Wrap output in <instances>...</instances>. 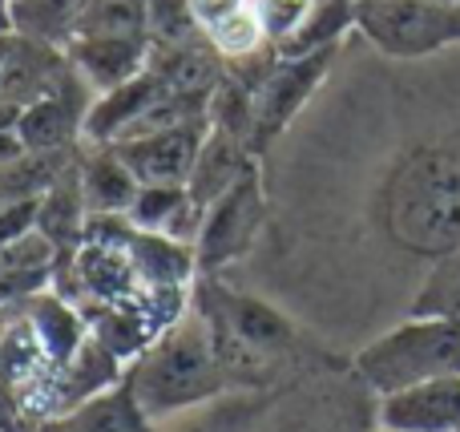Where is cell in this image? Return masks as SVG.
<instances>
[{
  "instance_id": "1f68e13d",
  "label": "cell",
  "mask_w": 460,
  "mask_h": 432,
  "mask_svg": "<svg viewBox=\"0 0 460 432\" xmlns=\"http://www.w3.org/2000/svg\"><path fill=\"white\" fill-rule=\"evenodd\" d=\"M0 432H4V428H0Z\"/></svg>"
},
{
  "instance_id": "30bf717a",
  "label": "cell",
  "mask_w": 460,
  "mask_h": 432,
  "mask_svg": "<svg viewBox=\"0 0 460 432\" xmlns=\"http://www.w3.org/2000/svg\"><path fill=\"white\" fill-rule=\"evenodd\" d=\"M207 134H210V118H194V121H182V126L158 129L150 137L118 142L113 150L134 170V178L142 186H186Z\"/></svg>"
},
{
  "instance_id": "83f0119b",
  "label": "cell",
  "mask_w": 460,
  "mask_h": 432,
  "mask_svg": "<svg viewBox=\"0 0 460 432\" xmlns=\"http://www.w3.org/2000/svg\"><path fill=\"white\" fill-rule=\"evenodd\" d=\"M0 37H16V16H13V0H0Z\"/></svg>"
},
{
  "instance_id": "4fadbf2b",
  "label": "cell",
  "mask_w": 460,
  "mask_h": 432,
  "mask_svg": "<svg viewBox=\"0 0 460 432\" xmlns=\"http://www.w3.org/2000/svg\"><path fill=\"white\" fill-rule=\"evenodd\" d=\"M150 69L174 97H186L202 110H210V97L226 77V61L202 32L190 40H178V45L150 48Z\"/></svg>"
},
{
  "instance_id": "7a4b0ae2",
  "label": "cell",
  "mask_w": 460,
  "mask_h": 432,
  "mask_svg": "<svg viewBox=\"0 0 460 432\" xmlns=\"http://www.w3.org/2000/svg\"><path fill=\"white\" fill-rule=\"evenodd\" d=\"M190 304L207 320L230 392H283L295 380L348 360L291 307L238 287L226 275H199Z\"/></svg>"
},
{
  "instance_id": "484cf974",
  "label": "cell",
  "mask_w": 460,
  "mask_h": 432,
  "mask_svg": "<svg viewBox=\"0 0 460 432\" xmlns=\"http://www.w3.org/2000/svg\"><path fill=\"white\" fill-rule=\"evenodd\" d=\"M311 0H254V13L262 21V32H267L270 45H283V40L295 37V29L303 24Z\"/></svg>"
},
{
  "instance_id": "d4e9b609",
  "label": "cell",
  "mask_w": 460,
  "mask_h": 432,
  "mask_svg": "<svg viewBox=\"0 0 460 432\" xmlns=\"http://www.w3.org/2000/svg\"><path fill=\"white\" fill-rule=\"evenodd\" d=\"M199 37L190 0H150V48Z\"/></svg>"
},
{
  "instance_id": "9c48e42d",
  "label": "cell",
  "mask_w": 460,
  "mask_h": 432,
  "mask_svg": "<svg viewBox=\"0 0 460 432\" xmlns=\"http://www.w3.org/2000/svg\"><path fill=\"white\" fill-rule=\"evenodd\" d=\"M97 93L81 81V73L65 69L61 81L49 89L45 97L21 110L16 118V134H21L24 150L29 154H69L85 145V121L89 110H93Z\"/></svg>"
},
{
  "instance_id": "3957f363",
  "label": "cell",
  "mask_w": 460,
  "mask_h": 432,
  "mask_svg": "<svg viewBox=\"0 0 460 432\" xmlns=\"http://www.w3.org/2000/svg\"><path fill=\"white\" fill-rule=\"evenodd\" d=\"M126 384L137 396L142 412L162 425L190 409L218 401L230 392V380L218 364L215 339L199 307H186L142 356L126 368Z\"/></svg>"
},
{
  "instance_id": "d6986e66",
  "label": "cell",
  "mask_w": 460,
  "mask_h": 432,
  "mask_svg": "<svg viewBox=\"0 0 460 432\" xmlns=\"http://www.w3.org/2000/svg\"><path fill=\"white\" fill-rule=\"evenodd\" d=\"M24 315H29L32 331H37V339H40V348H45L53 368L69 364L73 356L85 348V339L93 336V331H89V320L81 315V307L69 304L65 295H57V291L32 295L29 304H24Z\"/></svg>"
},
{
  "instance_id": "e0dca14e",
  "label": "cell",
  "mask_w": 460,
  "mask_h": 432,
  "mask_svg": "<svg viewBox=\"0 0 460 432\" xmlns=\"http://www.w3.org/2000/svg\"><path fill=\"white\" fill-rule=\"evenodd\" d=\"M254 162H259V158L251 154V145H246L243 137H234V134H226V129L210 126L207 142H202V150H199V162H194V170H190L186 190H190V198L207 210L218 194H226L230 186H234L238 178L254 166Z\"/></svg>"
},
{
  "instance_id": "ba28073f",
  "label": "cell",
  "mask_w": 460,
  "mask_h": 432,
  "mask_svg": "<svg viewBox=\"0 0 460 432\" xmlns=\"http://www.w3.org/2000/svg\"><path fill=\"white\" fill-rule=\"evenodd\" d=\"M340 53H343V45L319 48V53H311V57H279L270 77L262 81V89L254 93L251 150L259 162L299 126V118L311 110V101H315L319 89L327 85L332 69L340 65Z\"/></svg>"
},
{
  "instance_id": "2e32d148",
  "label": "cell",
  "mask_w": 460,
  "mask_h": 432,
  "mask_svg": "<svg viewBox=\"0 0 460 432\" xmlns=\"http://www.w3.org/2000/svg\"><path fill=\"white\" fill-rule=\"evenodd\" d=\"M53 279H57V247L37 226L0 247V307L29 304L40 291H53Z\"/></svg>"
},
{
  "instance_id": "277c9868",
  "label": "cell",
  "mask_w": 460,
  "mask_h": 432,
  "mask_svg": "<svg viewBox=\"0 0 460 432\" xmlns=\"http://www.w3.org/2000/svg\"><path fill=\"white\" fill-rule=\"evenodd\" d=\"M351 372L376 401L429 380L460 376V323L404 315L351 352Z\"/></svg>"
},
{
  "instance_id": "4316f807",
  "label": "cell",
  "mask_w": 460,
  "mask_h": 432,
  "mask_svg": "<svg viewBox=\"0 0 460 432\" xmlns=\"http://www.w3.org/2000/svg\"><path fill=\"white\" fill-rule=\"evenodd\" d=\"M194 8V24H199V32L207 37V32H215L218 24H226L230 16H238L243 8H251V0H190Z\"/></svg>"
},
{
  "instance_id": "5b68a950",
  "label": "cell",
  "mask_w": 460,
  "mask_h": 432,
  "mask_svg": "<svg viewBox=\"0 0 460 432\" xmlns=\"http://www.w3.org/2000/svg\"><path fill=\"white\" fill-rule=\"evenodd\" d=\"M376 396L351 372V356L335 368L311 372L279 392L254 432H376Z\"/></svg>"
},
{
  "instance_id": "f1b7e54d",
  "label": "cell",
  "mask_w": 460,
  "mask_h": 432,
  "mask_svg": "<svg viewBox=\"0 0 460 432\" xmlns=\"http://www.w3.org/2000/svg\"><path fill=\"white\" fill-rule=\"evenodd\" d=\"M8 48H13V37H0V65H4V57H8Z\"/></svg>"
},
{
  "instance_id": "603a6c76",
  "label": "cell",
  "mask_w": 460,
  "mask_h": 432,
  "mask_svg": "<svg viewBox=\"0 0 460 432\" xmlns=\"http://www.w3.org/2000/svg\"><path fill=\"white\" fill-rule=\"evenodd\" d=\"M408 315H429V320H448L460 323V251L445 255L440 263L429 267L412 295Z\"/></svg>"
},
{
  "instance_id": "ffe728a7",
  "label": "cell",
  "mask_w": 460,
  "mask_h": 432,
  "mask_svg": "<svg viewBox=\"0 0 460 432\" xmlns=\"http://www.w3.org/2000/svg\"><path fill=\"white\" fill-rule=\"evenodd\" d=\"M275 401L279 392H226L202 409L162 420L154 432H254Z\"/></svg>"
},
{
  "instance_id": "44dd1931",
  "label": "cell",
  "mask_w": 460,
  "mask_h": 432,
  "mask_svg": "<svg viewBox=\"0 0 460 432\" xmlns=\"http://www.w3.org/2000/svg\"><path fill=\"white\" fill-rule=\"evenodd\" d=\"M85 0H13L16 37L45 40V45L65 48L77 37V21Z\"/></svg>"
},
{
  "instance_id": "f546056e",
  "label": "cell",
  "mask_w": 460,
  "mask_h": 432,
  "mask_svg": "<svg viewBox=\"0 0 460 432\" xmlns=\"http://www.w3.org/2000/svg\"><path fill=\"white\" fill-rule=\"evenodd\" d=\"M453 4H460V0H453Z\"/></svg>"
},
{
  "instance_id": "cb8c5ba5",
  "label": "cell",
  "mask_w": 460,
  "mask_h": 432,
  "mask_svg": "<svg viewBox=\"0 0 460 432\" xmlns=\"http://www.w3.org/2000/svg\"><path fill=\"white\" fill-rule=\"evenodd\" d=\"M207 40L218 48L223 61H243V57H254V53H262V48H275L267 40V32H262V21H259V13H254V0H251V8L230 16V21L218 24L215 32H207Z\"/></svg>"
},
{
  "instance_id": "7c38bea8",
  "label": "cell",
  "mask_w": 460,
  "mask_h": 432,
  "mask_svg": "<svg viewBox=\"0 0 460 432\" xmlns=\"http://www.w3.org/2000/svg\"><path fill=\"white\" fill-rule=\"evenodd\" d=\"M69 65L97 97L129 85L150 69V40L142 37H73L65 45Z\"/></svg>"
},
{
  "instance_id": "ac0fdd59",
  "label": "cell",
  "mask_w": 460,
  "mask_h": 432,
  "mask_svg": "<svg viewBox=\"0 0 460 432\" xmlns=\"http://www.w3.org/2000/svg\"><path fill=\"white\" fill-rule=\"evenodd\" d=\"M154 428L158 425L146 417L137 396L129 392V384L121 380L118 388L93 396V401L81 404V409L65 412V417H53V420H40L32 432H154Z\"/></svg>"
},
{
  "instance_id": "9a60e30c",
  "label": "cell",
  "mask_w": 460,
  "mask_h": 432,
  "mask_svg": "<svg viewBox=\"0 0 460 432\" xmlns=\"http://www.w3.org/2000/svg\"><path fill=\"white\" fill-rule=\"evenodd\" d=\"M77 170H81V190H85L89 218H126L129 215L142 182L118 158L113 145L85 142L77 154Z\"/></svg>"
},
{
  "instance_id": "7402d4cb",
  "label": "cell",
  "mask_w": 460,
  "mask_h": 432,
  "mask_svg": "<svg viewBox=\"0 0 460 432\" xmlns=\"http://www.w3.org/2000/svg\"><path fill=\"white\" fill-rule=\"evenodd\" d=\"M77 37H142L150 40V0H85Z\"/></svg>"
},
{
  "instance_id": "8fae6325",
  "label": "cell",
  "mask_w": 460,
  "mask_h": 432,
  "mask_svg": "<svg viewBox=\"0 0 460 432\" xmlns=\"http://www.w3.org/2000/svg\"><path fill=\"white\" fill-rule=\"evenodd\" d=\"M384 432H460V376L429 380L376 404Z\"/></svg>"
},
{
  "instance_id": "8992f818",
  "label": "cell",
  "mask_w": 460,
  "mask_h": 432,
  "mask_svg": "<svg viewBox=\"0 0 460 432\" xmlns=\"http://www.w3.org/2000/svg\"><path fill=\"white\" fill-rule=\"evenodd\" d=\"M356 37L388 61H432L460 48V4L356 0Z\"/></svg>"
},
{
  "instance_id": "5bb4252c",
  "label": "cell",
  "mask_w": 460,
  "mask_h": 432,
  "mask_svg": "<svg viewBox=\"0 0 460 432\" xmlns=\"http://www.w3.org/2000/svg\"><path fill=\"white\" fill-rule=\"evenodd\" d=\"M69 69L65 48L45 45V40L13 37L4 65H0V105L8 110H29L37 97H45L49 89L61 81V73Z\"/></svg>"
},
{
  "instance_id": "4dcf8cb0",
  "label": "cell",
  "mask_w": 460,
  "mask_h": 432,
  "mask_svg": "<svg viewBox=\"0 0 460 432\" xmlns=\"http://www.w3.org/2000/svg\"><path fill=\"white\" fill-rule=\"evenodd\" d=\"M376 432H384V428H376Z\"/></svg>"
},
{
  "instance_id": "52a82bcc",
  "label": "cell",
  "mask_w": 460,
  "mask_h": 432,
  "mask_svg": "<svg viewBox=\"0 0 460 432\" xmlns=\"http://www.w3.org/2000/svg\"><path fill=\"white\" fill-rule=\"evenodd\" d=\"M270 226V190L267 170L254 162L226 194H218L202 215V231L194 239L199 275H230L259 251Z\"/></svg>"
},
{
  "instance_id": "6da1fadb",
  "label": "cell",
  "mask_w": 460,
  "mask_h": 432,
  "mask_svg": "<svg viewBox=\"0 0 460 432\" xmlns=\"http://www.w3.org/2000/svg\"><path fill=\"white\" fill-rule=\"evenodd\" d=\"M270 226L246 259L270 299L332 344L404 320L432 263L460 251V48L340 65L262 158Z\"/></svg>"
}]
</instances>
